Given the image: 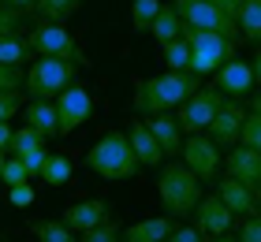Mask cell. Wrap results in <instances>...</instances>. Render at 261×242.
<instances>
[{
	"label": "cell",
	"instance_id": "obj_29",
	"mask_svg": "<svg viewBox=\"0 0 261 242\" xmlns=\"http://www.w3.org/2000/svg\"><path fill=\"white\" fill-rule=\"evenodd\" d=\"M164 64H168V71H187V64H191V48H187L183 38H175V41H164Z\"/></svg>",
	"mask_w": 261,
	"mask_h": 242
},
{
	"label": "cell",
	"instance_id": "obj_9",
	"mask_svg": "<svg viewBox=\"0 0 261 242\" xmlns=\"http://www.w3.org/2000/svg\"><path fill=\"white\" fill-rule=\"evenodd\" d=\"M53 104H56V119H60V135L79 130V127L93 116V97H90V90H86V86H75V82H71L67 90L56 93Z\"/></svg>",
	"mask_w": 261,
	"mask_h": 242
},
{
	"label": "cell",
	"instance_id": "obj_15",
	"mask_svg": "<svg viewBox=\"0 0 261 242\" xmlns=\"http://www.w3.org/2000/svg\"><path fill=\"white\" fill-rule=\"evenodd\" d=\"M217 198L228 205L235 216H257V194L246 183H239V179H231V175L217 179Z\"/></svg>",
	"mask_w": 261,
	"mask_h": 242
},
{
	"label": "cell",
	"instance_id": "obj_10",
	"mask_svg": "<svg viewBox=\"0 0 261 242\" xmlns=\"http://www.w3.org/2000/svg\"><path fill=\"white\" fill-rule=\"evenodd\" d=\"M179 153H183V164L191 168V172L201 179V183L220 172V145L213 142L209 135H201V130L183 142V149H179Z\"/></svg>",
	"mask_w": 261,
	"mask_h": 242
},
{
	"label": "cell",
	"instance_id": "obj_6",
	"mask_svg": "<svg viewBox=\"0 0 261 242\" xmlns=\"http://www.w3.org/2000/svg\"><path fill=\"white\" fill-rule=\"evenodd\" d=\"M27 45H30L38 56H56V60H71V64H86V52H82V45L71 38L60 22H41L38 30H30Z\"/></svg>",
	"mask_w": 261,
	"mask_h": 242
},
{
	"label": "cell",
	"instance_id": "obj_38",
	"mask_svg": "<svg viewBox=\"0 0 261 242\" xmlns=\"http://www.w3.org/2000/svg\"><path fill=\"white\" fill-rule=\"evenodd\" d=\"M45 156H49V149L41 145V149H34V153H27V156H19V160L27 164V172H30V175H41V164H45Z\"/></svg>",
	"mask_w": 261,
	"mask_h": 242
},
{
	"label": "cell",
	"instance_id": "obj_34",
	"mask_svg": "<svg viewBox=\"0 0 261 242\" xmlns=\"http://www.w3.org/2000/svg\"><path fill=\"white\" fill-rule=\"evenodd\" d=\"M239 242H261V212L257 216H246L243 227H239Z\"/></svg>",
	"mask_w": 261,
	"mask_h": 242
},
{
	"label": "cell",
	"instance_id": "obj_45",
	"mask_svg": "<svg viewBox=\"0 0 261 242\" xmlns=\"http://www.w3.org/2000/svg\"><path fill=\"white\" fill-rule=\"evenodd\" d=\"M209 242H239V238H228V235H217V238H209Z\"/></svg>",
	"mask_w": 261,
	"mask_h": 242
},
{
	"label": "cell",
	"instance_id": "obj_2",
	"mask_svg": "<svg viewBox=\"0 0 261 242\" xmlns=\"http://www.w3.org/2000/svg\"><path fill=\"white\" fill-rule=\"evenodd\" d=\"M157 198L172 220H187L201 201V179L187 164H168L157 172Z\"/></svg>",
	"mask_w": 261,
	"mask_h": 242
},
{
	"label": "cell",
	"instance_id": "obj_8",
	"mask_svg": "<svg viewBox=\"0 0 261 242\" xmlns=\"http://www.w3.org/2000/svg\"><path fill=\"white\" fill-rule=\"evenodd\" d=\"M175 15L183 19V26H194V30H217L224 38H235V22L224 15L220 8H213L209 0H175Z\"/></svg>",
	"mask_w": 261,
	"mask_h": 242
},
{
	"label": "cell",
	"instance_id": "obj_40",
	"mask_svg": "<svg viewBox=\"0 0 261 242\" xmlns=\"http://www.w3.org/2000/svg\"><path fill=\"white\" fill-rule=\"evenodd\" d=\"M209 4H213V8H220L224 15L235 22V15H239V8H243V0H209Z\"/></svg>",
	"mask_w": 261,
	"mask_h": 242
},
{
	"label": "cell",
	"instance_id": "obj_4",
	"mask_svg": "<svg viewBox=\"0 0 261 242\" xmlns=\"http://www.w3.org/2000/svg\"><path fill=\"white\" fill-rule=\"evenodd\" d=\"M179 38L187 41V48H191V64H187V71L198 75V78L201 75H217L228 60H235V38H224V34H217V30L183 26Z\"/></svg>",
	"mask_w": 261,
	"mask_h": 242
},
{
	"label": "cell",
	"instance_id": "obj_14",
	"mask_svg": "<svg viewBox=\"0 0 261 242\" xmlns=\"http://www.w3.org/2000/svg\"><path fill=\"white\" fill-rule=\"evenodd\" d=\"M109 216H112V205H109V201L86 198V201H75V205L64 212V224H67L75 235H82V231H90V227H97L101 220H109Z\"/></svg>",
	"mask_w": 261,
	"mask_h": 242
},
{
	"label": "cell",
	"instance_id": "obj_11",
	"mask_svg": "<svg viewBox=\"0 0 261 242\" xmlns=\"http://www.w3.org/2000/svg\"><path fill=\"white\" fill-rule=\"evenodd\" d=\"M194 227H198V235H205V238L228 235L231 227H235V212L217 198V194H213V198H201V201H198V209H194Z\"/></svg>",
	"mask_w": 261,
	"mask_h": 242
},
{
	"label": "cell",
	"instance_id": "obj_24",
	"mask_svg": "<svg viewBox=\"0 0 261 242\" xmlns=\"http://www.w3.org/2000/svg\"><path fill=\"white\" fill-rule=\"evenodd\" d=\"M79 4H82V0H38L34 8L41 11L45 22H60V26H64V22L79 11Z\"/></svg>",
	"mask_w": 261,
	"mask_h": 242
},
{
	"label": "cell",
	"instance_id": "obj_43",
	"mask_svg": "<svg viewBox=\"0 0 261 242\" xmlns=\"http://www.w3.org/2000/svg\"><path fill=\"white\" fill-rule=\"evenodd\" d=\"M250 67H254V82H261V48H257V56H254Z\"/></svg>",
	"mask_w": 261,
	"mask_h": 242
},
{
	"label": "cell",
	"instance_id": "obj_37",
	"mask_svg": "<svg viewBox=\"0 0 261 242\" xmlns=\"http://www.w3.org/2000/svg\"><path fill=\"white\" fill-rule=\"evenodd\" d=\"M11 205H15V209H22V205H34V186L30 183H19V186H11Z\"/></svg>",
	"mask_w": 261,
	"mask_h": 242
},
{
	"label": "cell",
	"instance_id": "obj_5",
	"mask_svg": "<svg viewBox=\"0 0 261 242\" xmlns=\"http://www.w3.org/2000/svg\"><path fill=\"white\" fill-rule=\"evenodd\" d=\"M22 82H27V93L34 101H53L60 90H67L75 82V64L71 60H56V56H41L30 64Z\"/></svg>",
	"mask_w": 261,
	"mask_h": 242
},
{
	"label": "cell",
	"instance_id": "obj_28",
	"mask_svg": "<svg viewBox=\"0 0 261 242\" xmlns=\"http://www.w3.org/2000/svg\"><path fill=\"white\" fill-rule=\"evenodd\" d=\"M8 149L15 153V156H27V153H34V149H41V135H38L34 127H19V130H11Z\"/></svg>",
	"mask_w": 261,
	"mask_h": 242
},
{
	"label": "cell",
	"instance_id": "obj_21",
	"mask_svg": "<svg viewBox=\"0 0 261 242\" xmlns=\"http://www.w3.org/2000/svg\"><path fill=\"white\" fill-rule=\"evenodd\" d=\"M235 30H239L246 41L261 45V0H243L239 15H235Z\"/></svg>",
	"mask_w": 261,
	"mask_h": 242
},
{
	"label": "cell",
	"instance_id": "obj_42",
	"mask_svg": "<svg viewBox=\"0 0 261 242\" xmlns=\"http://www.w3.org/2000/svg\"><path fill=\"white\" fill-rule=\"evenodd\" d=\"M8 142H11V127L0 123V149H8Z\"/></svg>",
	"mask_w": 261,
	"mask_h": 242
},
{
	"label": "cell",
	"instance_id": "obj_31",
	"mask_svg": "<svg viewBox=\"0 0 261 242\" xmlns=\"http://www.w3.org/2000/svg\"><path fill=\"white\" fill-rule=\"evenodd\" d=\"M30 172H27V164L19 160V156H8L4 160V172H0V183H8V186H19V183H27Z\"/></svg>",
	"mask_w": 261,
	"mask_h": 242
},
{
	"label": "cell",
	"instance_id": "obj_47",
	"mask_svg": "<svg viewBox=\"0 0 261 242\" xmlns=\"http://www.w3.org/2000/svg\"><path fill=\"white\" fill-rule=\"evenodd\" d=\"M4 160H8V156H4V149H0V172H4Z\"/></svg>",
	"mask_w": 261,
	"mask_h": 242
},
{
	"label": "cell",
	"instance_id": "obj_25",
	"mask_svg": "<svg viewBox=\"0 0 261 242\" xmlns=\"http://www.w3.org/2000/svg\"><path fill=\"white\" fill-rule=\"evenodd\" d=\"M34 235L38 242H79V235L64 220H34Z\"/></svg>",
	"mask_w": 261,
	"mask_h": 242
},
{
	"label": "cell",
	"instance_id": "obj_13",
	"mask_svg": "<svg viewBox=\"0 0 261 242\" xmlns=\"http://www.w3.org/2000/svg\"><path fill=\"white\" fill-rule=\"evenodd\" d=\"M243 119H246L243 104L224 97V104L217 108V116H213V123L205 130H209V138L217 145H235V142H239V130H243Z\"/></svg>",
	"mask_w": 261,
	"mask_h": 242
},
{
	"label": "cell",
	"instance_id": "obj_26",
	"mask_svg": "<svg viewBox=\"0 0 261 242\" xmlns=\"http://www.w3.org/2000/svg\"><path fill=\"white\" fill-rule=\"evenodd\" d=\"M41 179H45L49 186H64L67 179H71V160H67V156H45Z\"/></svg>",
	"mask_w": 261,
	"mask_h": 242
},
{
	"label": "cell",
	"instance_id": "obj_35",
	"mask_svg": "<svg viewBox=\"0 0 261 242\" xmlns=\"http://www.w3.org/2000/svg\"><path fill=\"white\" fill-rule=\"evenodd\" d=\"M15 112H19V93L15 90H4V93H0V123H8Z\"/></svg>",
	"mask_w": 261,
	"mask_h": 242
},
{
	"label": "cell",
	"instance_id": "obj_41",
	"mask_svg": "<svg viewBox=\"0 0 261 242\" xmlns=\"http://www.w3.org/2000/svg\"><path fill=\"white\" fill-rule=\"evenodd\" d=\"M0 4H8V8H15V11H30L38 0H0Z\"/></svg>",
	"mask_w": 261,
	"mask_h": 242
},
{
	"label": "cell",
	"instance_id": "obj_36",
	"mask_svg": "<svg viewBox=\"0 0 261 242\" xmlns=\"http://www.w3.org/2000/svg\"><path fill=\"white\" fill-rule=\"evenodd\" d=\"M19 82H22V71L19 67L0 64V93H4V90H19Z\"/></svg>",
	"mask_w": 261,
	"mask_h": 242
},
{
	"label": "cell",
	"instance_id": "obj_12",
	"mask_svg": "<svg viewBox=\"0 0 261 242\" xmlns=\"http://www.w3.org/2000/svg\"><path fill=\"white\" fill-rule=\"evenodd\" d=\"M254 67L250 60H228L220 71H217V90L228 93L231 101H239V97H250L254 93Z\"/></svg>",
	"mask_w": 261,
	"mask_h": 242
},
{
	"label": "cell",
	"instance_id": "obj_23",
	"mask_svg": "<svg viewBox=\"0 0 261 242\" xmlns=\"http://www.w3.org/2000/svg\"><path fill=\"white\" fill-rule=\"evenodd\" d=\"M149 34H153V38H157L161 45L179 38V34H183V19L175 15V8H161V11H157V19H153V26H149Z\"/></svg>",
	"mask_w": 261,
	"mask_h": 242
},
{
	"label": "cell",
	"instance_id": "obj_3",
	"mask_svg": "<svg viewBox=\"0 0 261 242\" xmlns=\"http://www.w3.org/2000/svg\"><path fill=\"white\" fill-rule=\"evenodd\" d=\"M86 168H90V172H97L101 179L123 183V179H135L138 156H135V149H130L127 135L109 130V135H101L97 142H93V149L86 153Z\"/></svg>",
	"mask_w": 261,
	"mask_h": 242
},
{
	"label": "cell",
	"instance_id": "obj_22",
	"mask_svg": "<svg viewBox=\"0 0 261 242\" xmlns=\"http://www.w3.org/2000/svg\"><path fill=\"white\" fill-rule=\"evenodd\" d=\"M30 56H34V48L27 45V38H19V34H0V64L22 67Z\"/></svg>",
	"mask_w": 261,
	"mask_h": 242
},
{
	"label": "cell",
	"instance_id": "obj_46",
	"mask_svg": "<svg viewBox=\"0 0 261 242\" xmlns=\"http://www.w3.org/2000/svg\"><path fill=\"white\" fill-rule=\"evenodd\" d=\"M254 194H257V212H261V183L254 186Z\"/></svg>",
	"mask_w": 261,
	"mask_h": 242
},
{
	"label": "cell",
	"instance_id": "obj_33",
	"mask_svg": "<svg viewBox=\"0 0 261 242\" xmlns=\"http://www.w3.org/2000/svg\"><path fill=\"white\" fill-rule=\"evenodd\" d=\"M19 26H22V11L0 4V34H15Z\"/></svg>",
	"mask_w": 261,
	"mask_h": 242
},
{
	"label": "cell",
	"instance_id": "obj_44",
	"mask_svg": "<svg viewBox=\"0 0 261 242\" xmlns=\"http://www.w3.org/2000/svg\"><path fill=\"white\" fill-rule=\"evenodd\" d=\"M254 116H261V93L254 97Z\"/></svg>",
	"mask_w": 261,
	"mask_h": 242
},
{
	"label": "cell",
	"instance_id": "obj_19",
	"mask_svg": "<svg viewBox=\"0 0 261 242\" xmlns=\"http://www.w3.org/2000/svg\"><path fill=\"white\" fill-rule=\"evenodd\" d=\"M146 127H149V135L157 138V145L164 149V156H175V153L183 149V130H179V123H175V119H168V112L149 116Z\"/></svg>",
	"mask_w": 261,
	"mask_h": 242
},
{
	"label": "cell",
	"instance_id": "obj_16",
	"mask_svg": "<svg viewBox=\"0 0 261 242\" xmlns=\"http://www.w3.org/2000/svg\"><path fill=\"white\" fill-rule=\"evenodd\" d=\"M228 175L254 190V186L261 183V153H257V149H246V145L231 149V153H228Z\"/></svg>",
	"mask_w": 261,
	"mask_h": 242
},
{
	"label": "cell",
	"instance_id": "obj_27",
	"mask_svg": "<svg viewBox=\"0 0 261 242\" xmlns=\"http://www.w3.org/2000/svg\"><path fill=\"white\" fill-rule=\"evenodd\" d=\"M161 8H164L161 0H130V22H135V30H149Z\"/></svg>",
	"mask_w": 261,
	"mask_h": 242
},
{
	"label": "cell",
	"instance_id": "obj_18",
	"mask_svg": "<svg viewBox=\"0 0 261 242\" xmlns=\"http://www.w3.org/2000/svg\"><path fill=\"white\" fill-rule=\"evenodd\" d=\"M172 231H175L172 216H149V220H138V224L123 227L120 242H164Z\"/></svg>",
	"mask_w": 261,
	"mask_h": 242
},
{
	"label": "cell",
	"instance_id": "obj_39",
	"mask_svg": "<svg viewBox=\"0 0 261 242\" xmlns=\"http://www.w3.org/2000/svg\"><path fill=\"white\" fill-rule=\"evenodd\" d=\"M164 242H205V235H198V227H175Z\"/></svg>",
	"mask_w": 261,
	"mask_h": 242
},
{
	"label": "cell",
	"instance_id": "obj_1",
	"mask_svg": "<svg viewBox=\"0 0 261 242\" xmlns=\"http://www.w3.org/2000/svg\"><path fill=\"white\" fill-rule=\"evenodd\" d=\"M198 90V75L191 71H164V75L135 82V112L138 116H161L179 108Z\"/></svg>",
	"mask_w": 261,
	"mask_h": 242
},
{
	"label": "cell",
	"instance_id": "obj_20",
	"mask_svg": "<svg viewBox=\"0 0 261 242\" xmlns=\"http://www.w3.org/2000/svg\"><path fill=\"white\" fill-rule=\"evenodd\" d=\"M27 127H34L41 138H56V135H60L56 104H53V101H34V104L27 108Z\"/></svg>",
	"mask_w": 261,
	"mask_h": 242
},
{
	"label": "cell",
	"instance_id": "obj_30",
	"mask_svg": "<svg viewBox=\"0 0 261 242\" xmlns=\"http://www.w3.org/2000/svg\"><path fill=\"white\" fill-rule=\"evenodd\" d=\"M120 235H123V227H120V224H116L112 216H109V220H101L97 227L82 231V238H79V242H120Z\"/></svg>",
	"mask_w": 261,
	"mask_h": 242
},
{
	"label": "cell",
	"instance_id": "obj_32",
	"mask_svg": "<svg viewBox=\"0 0 261 242\" xmlns=\"http://www.w3.org/2000/svg\"><path fill=\"white\" fill-rule=\"evenodd\" d=\"M239 145H246V149H257V153H261V116H250V119H243Z\"/></svg>",
	"mask_w": 261,
	"mask_h": 242
},
{
	"label": "cell",
	"instance_id": "obj_7",
	"mask_svg": "<svg viewBox=\"0 0 261 242\" xmlns=\"http://www.w3.org/2000/svg\"><path fill=\"white\" fill-rule=\"evenodd\" d=\"M224 104V93L217 86L209 90H194L187 101L179 104V112H175V123H179V130H187V135H198V130H205L213 123V116H217V108Z\"/></svg>",
	"mask_w": 261,
	"mask_h": 242
},
{
	"label": "cell",
	"instance_id": "obj_17",
	"mask_svg": "<svg viewBox=\"0 0 261 242\" xmlns=\"http://www.w3.org/2000/svg\"><path fill=\"white\" fill-rule=\"evenodd\" d=\"M127 142H130V149H135V156H138V164L142 168H161V160H164V149L157 145V138L149 135V127L146 123H130V130H127Z\"/></svg>",
	"mask_w": 261,
	"mask_h": 242
}]
</instances>
